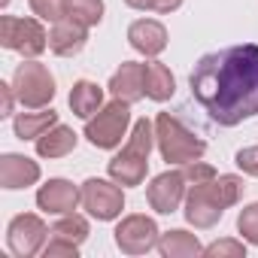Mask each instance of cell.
Here are the masks:
<instances>
[{
  "label": "cell",
  "instance_id": "30bf717a",
  "mask_svg": "<svg viewBox=\"0 0 258 258\" xmlns=\"http://www.w3.org/2000/svg\"><path fill=\"white\" fill-rule=\"evenodd\" d=\"M158 240H161L158 237V225L149 216H140V213L121 219L118 228H115V243L127 255H143L152 246H158Z\"/></svg>",
  "mask_w": 258,
  "mask_h": 258
},
{
  "label": "cell",
  "instance_id": "277c9868",
  "mask_svg": "<svg viewBox=\"0 0 258 258\" xmlns=\"http://www.w3.org/2000/svg\"><path fill=\"white\" fill-rule=\"evenodd\" d=\"M155 140H158L161 158L167 164H188V161H198L207 152V143L201 137H195L188 127L170 112H158V118H155Z\"/></svg>",
  "mask_w": 258,
  "mask_h": 258
},
{
  "label": "cell",
  "instance_id": "3957f363",
  "mask_svg": "<svg viewBox=\"0 0 258 258\" xmlns=\"http://www.w3.org/2000/svg\"><path fill=\"white\" fill-rule=\"evenodd\" d=\"M152 140H155V124L149 118H137L131 137H127V143H124V149L109 161L112 182H118V185H140L146 179Z\"/></svg>",
  "mask_w": 258,
  "mask_h": 258
},
{
  "label": "cell",
  "instance_id": "44dd1931",
  "mask_svg": "<svg viewBox=\"0 0 258 258\" xmlns=\"http://www.w3.org/2000/svg\"><path fill=\"white\" fill-rule=\"evenodd\" d=\"M55 124H58V112H52V109H46V112H22L16 118V134L22 140H37Z\"/></svg>",
  "mask_w": 258,
  "mask_h": 258
},
{
  "label": "cell",
  "instance_id": "6da1fadb",
  "mask_svg": "<svg viewBox=\"0 0 258 258\" xmlns=\"http://www.w3.org/2000/svg\"><path fill=\"white\" fill-rule=\"evenodd\" d=\"M188 85L195 100L219 124L231 127L258 115V46L246 43L204 55Z\"/></svg>",
  "mask_w": 258,
  "mask_h": 258
},
{
  "label": "cell",
  "instance_id": "cb8c5ba5",
  "mask_svg": "<svg viewBox=\"0 0 258 258\" xmlns=\"http://www.w3.org/2000/svg\"><path fill=\"white\" fill-rule=\"evenodd\" d=\"M237 231L243 234V240H249V243L258 246V204H249V207L240 210V216H237Z\"/></svg>",
  "mask_w": 258,
  "mask_h": 258
},
{
  "label": "cell",
  "instance_id": "e0dca14e",
  "mask_svg": "<svg viewBox=\"0 0 258 258\" xmlns=\"http://www.w3.org/2000/svg\"><path fill=\"white\" fill-rule=\"evenodd\" d=\"M76 149V134L67 124H55L43 137H37V155L40 158H61Z\"/></svg>",
  "mask_w": 258,
  "mask_h": 258
},
{
  "label": "cell",
  "instance_id": "603a6c76",
  "mask_svg": "<svg viewBox=\"0 0 258 258\" xmlns=\"http://www.w3.org/2000/svg\"><path fill=\"white\" fill-rule=\"evenodd\" d=\"M52 237H61V240H70V243H82L85 237H88V222L82 219V216H73V213H67L61 222H55L52 225Z\"/></svg>",
  "mask_w": 258,
  "mask_h": 258
},
{
  "label": "cell",
  "instance_id": "7c38bea8",
  "mask_svg": "<svg viewBox=\"0 0 258 258\" xmlns=\"http://www.w3.org/2000/svg\"><path fill=\"white\" fill-rule=\"evenodd\" d=\"M79 201H82V191H79L73 182H67V179H49V182L37 191V204H40V210H46V213H61V216H67V213L76 210Z\"/></svg>",
  "mask_w": 258,
  "mask_h": 258
},
{
  "label": "cell",
  "instance_id": "d4e9b609",
  "mask_svg": "<svg viewBox=\"0 0 258 258\" xmlns=\"http://www.w3.org/2000/svg\"><path fill=\"white\" fill-rule=\"evenodd\" d=\"M31 10L46 22H61L67 19V0H31Z\"/></svg>",
  "mask_w": 258,
  "mask_h": 258
},
{
  "label": "cell",
  "instance_id": "9c48e42d",
  "mask_svg": "<svg viewBox=\"0 0 258 258\" xmlns=\"http://www.w3.org/2000/svg\"><path fill=\"white\" fill-rule=\"evenodd\" d=\"M49 234H52V231L46 228V222H43L40 216L22 213V216H16V219L10 222L7 243H10L13 255H19V258H31V255H37V252L43 249V243H46Z\"/></svg>",
  "mask_w": 258,
  "mask_h": 258
},
{
  "label": "cell",
  "instance_id": "52a82bcc",
  "mask_svg": "<svg viewBox=\"0 0 258 258\" xmlns=\"http://www.w3.org/2000/svg\"><path fill=\"white\" fill-rule=\"evenodd\" d=\"M0 46H7L25 58H37L49 46V34L37 19H16L4 16L0 19Z\"/></svg>",
  "mask_w": 258,
  "mask_h": 258
},
{
  "label": "cell",
  "instance_id": "5b68a950",
  "mask_svg": "<svg viewBox=\"0 0 258 258\" xmlns=\"http://www.w3.org/2000/svg\"><path fill=\"white\" fill-rule=\"evenodd\" d=\"M127 124H131V103L115 97L112 103H106L100 112H94L88 118L85 137L97 149H115L121 143V137L127 134Z\"/></svg>",
  "mask_w": 258,
  "mask_h": 258
},
{
  "label": "cell",
  "instance_id": "5bb4252c",
  "mask_svg": "<svg viewBox=\"0 0 258 258\" xmlns=\"http://www.w3.org/2000/svg\"><path fill=\"white\" fill-rule=\"evenodd\" d=\"M109 91L118 97V100H127V103H134L146 94V73H143V64L137 61H124L112 79H109Z\"/></svg>",
  "mask_w": 258,
  "mask_h": 258
},
{
  "label": "cell",
  "instance_id": "8fae6325",
  "mask_svg": "<svg viewBox=\"0 0 258 258\" xmlns=\"http://www.w3.org/2000/svg\"><path fill=\"white\" fill-rule=\"evenodd\" d=\"M185 173L182 170H167V173H161V176H155L152 179V185H149V204H152V210L155 213H176V207L182 204V198H185Z\"/></svg>",
  "mask_w": 258,
  "mask_h": 258
},
{
  "label": "cell",
  "instance_id": "ffe728a7",
  "mask_svg": "<svg viewBox=\"0 0 258 258\" xmlns=\"http://www.w3.org/2000/svg\"><path fill=\"white\" fill-rule=\"evenodd\" d=\"M158 249H161L164 258H195V255L204 252L198 237L188 234V231H167V234H161Z\"/></svg>",
  "mask_w": 258,
  "mask_h": 258
},
{
  "label": "cell",
  "instance_id": "4dcf8cb0",
  "mask_svg": "<svg viewBox=\"0 0 258 258\" xmlns=\"http://www.w3.org/2000/svg\"><path fill=\"white\" fill-rule=\"evenodd\" d=\"M0 94H4V115L13 112V97H16V88L13 85H0Z\"/></svg>",
  "mask_w": 258,
  "mask_h": 258
},
{
  "label": "cell",
  "instance_id": "9a60e30c",
  "mask_svg": "<svg viewBox=\"0 0 258 258\" xmlns=\"http://www.w3.org/2000/svg\"><path fill=\"white\" fill-rule=\"evenodd\" d=\"M40 179V164L25 155H4L0 158V185L4 188H25Z\"/></svg>",
  "mask_w": 258,
  "mask_h": 258
},
{
  "label": "cell",
  "instance_id": "ba28073f",
  "mask_svg": "<svg viewBox=\"0 0 258 258\" xmlns=\"http://www.w3.org/2000/svg\"><path fill=\"white\" fill-rule=\"evenodd\" d=\"M82 207L100 219V222H109L115 216H121L124 210V195L118 188V182H106V179H85L82 182Z\"/></svg>",
  "mask_w": 258,
  "mask_h": 258
},
{
  "label": "cell",
  "instance_id": "83f0119b",
  "mask_svg": "<svg viewBox=\"0 0 258 258\" xmlns=\"http://www.w3.org/2000/svg\"><path fill=\"white\" fill-rule=\"evenodd\" d=\"M182 173H185V179H188V182H204V179H213V176H216V170H213L210 164H204L201 158H198V161L182 164Z\"/></svg>",
  "mask_w": 258,
  "mask_h": 258
},
{
  "label": "cell",
  "instance_id": "4316f807",
  "mask_svg": "<svg viewBox=\"0 0 258 258\" xmlns=\"http://www.w3.org/2000/svg\"><path fill=\"white\" fill-rule=\"evenodd\" d=\"M134 10H152V13H173L182 7V0H124Z\"/></svg>",
  "mask_w": 258,
  "mask_h": 258
},
{
  "label": "cell",
  "instance_id": "f546056e",
  "mask_svg": "<svg viewBox=\"0 0 258 258\" xmlns=\"http://www.w3.org/2000/svg\"><path fill=\"white\" fill-rule=\"evenodd\" d=\"M43 255H46V258H55V255H76V243L61 240V237H52L49 246L43 249Z\"/></svg>",
  "mask_w": 258,
  "mask_h": 258
},
{
  "label": "cell",
  "instance_id": "d6986e66",
  "mask_svg": "<svg viewBox=\"0 0 258 258\" xmlns=\"http://www.w3.org/2000/svg\"><path fill=\"white\" fill-rule=\"evenodd\" d=\"M100 103H103V91H100L94 82L79 79V82L73 85V91H70V109H73V115L91 118V115L100 109Z\"/></svg>",
  "mask_w": 258,
  "mask_h": 258
},
{
  "label": "cell",
  "instance_id": "f1b7e54d",
  "mask_svg": "<svg viewBox=\"0 0 258 258\" xmlns=\"http://www.w3.org/2000/svg\"><path fill=\"white\" fill-rule=\"evenodd\" d=\"M234 161H237V167H240L243 173H249V176H258V146L240 149V152L234 155Z\"/></svg>",
  "mask_w": 258,
  "mask_h": 258
},
{
  "label": "cell",
  "instance_id": "4fadbf2b",
  "mask_svg": "<svg viewBox=\"0 0 258 258\" xmlns=\"http://www.w3.org/2000/svg\"><path fill=\"white\" fill-rule=\"evenodd\" d=\"M127 40H131V46H134L140 55H146V58H155V55H161V52L167 49V31H164V25L155 22V19H140V22H134L131 28H127Z\"/></svg>",
  "mask_w": 258,
  "mask_h": 258
},
{
  "label": "cell",
  "instance_id": "ac0fdd59",
  "mask_svg": "<svg viewBox=\"0 0 258 258\" xmlns=\"http://www.w3.org/2000/svg\"><path fill=\"white\" fill-rule=\"evenodd\" d=\"M143 73H146V97H152V100H170L173 97L176 79H173L170 67H164L161 61H149V64H143Z\"/></svg>",
  "mask_w": 258,
  "mask_h": 258
},
{
  "label": "cell",
  "instance_id": "8992f818",
  "mask_svg": "<svg viewBox=\"0 0 258 258\" xmlns=\"http://www.w3.org/2000/svg\"><path fill=\"white\" fill-rule=\"evenodd\" d=\"M13 88L22 106L28 109H40L49 106V100L55 97V79L49 73V67L37 64V61H25L19 64L16 76H13Z\"/></svg>",
  "mask_w": 258,
  "mask_h": 258
},
{
  "label": "cell",
  "instance_id": "7402d4cb",
  "mask_svg": "<svg viewBox=\"0 0 258 258\" xmlns=\"http://www.w3.org/2000/svg\"><path fill=\"white\" fill-rule=\"evenodd\" d=\"M67 16L85 28H94L103 19V0H67Z\"/></svg>",
  "mask_w": 258,
  "mask_h": 258
},
{
  "label": "cell",
  "instance_id": "2e32d148",
  "mask_svg": "<svg viewBox=\"0 0 258 258\" xmlns=\"http://www.w3.org/2000/svg\"><path fill=\"white\" fill-rule=\"evenodd\" d=\"M85 40H88V37H85V25L73 22L70 16L61 19V22H55V28L49 31V49H52L55 55H61V58H70V55L82 52Z\"/></svg>",
  "mask_w": 258,
  "mask_h": 258
},
{
  "label": "cell",
  "instance_id": "484cf974",
  "mask_svg": "<svg viewBox=\"0 0 258 258\" xmlns=\"http://www.w3.org/2000/svg\"><path fill=\"white\" fill-rule=\"evenodd\" d=\"M207 258H243L246 255V246L237 243V240H216L213 246L204 249Z\"/></svg>",
  "mask_w": 258,
  "mask_h": 258
},
{
  "label": "cell",
  "instance_id": "7a4b0ae2",
  "mask_svg": "<svg viewBox=\"0 0 258 258\" xmlns=\"http://www.w3.org/2000/svg\"><path fill=\"white\" fill-rule=\"evenodd\" d=\"M243 179L234 173H222L204 182H191L185 195V219L195 228H213L228 207H234L243 195Z\"/></svg>",
  "mask_w": 258,
  "mask_h": 258
}]
</instances>
